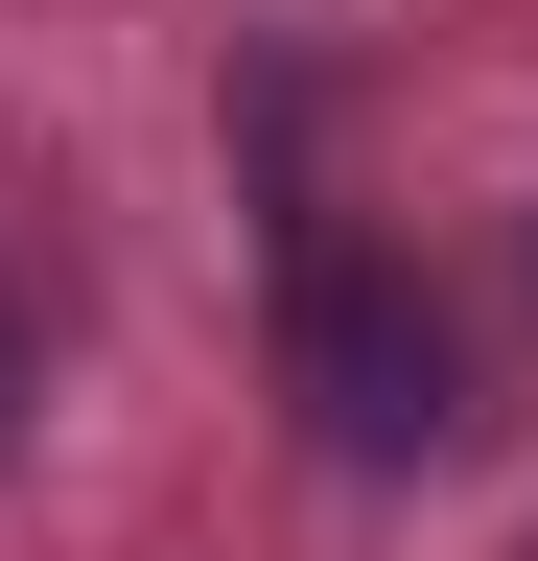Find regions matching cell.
Segmentation results:
<instances>
[{
  "label": "cell",
  "instance_id": "cell-1",
  "mask_svg": "<svg viewBox=\"0 0 538 561\" xmlns=\"http://www.w3.org/2000/svg\"><path fill=\"white\" fill-rule=\"evenodd\" d=\"M282 398H305L328 468H422L445 421H468V351H445V305H422V257H305V305H282Z\"/></svg>",
  "mask_w": 538,
  "mask_h": 561
},
{
  "label": "cell",
  "instance_id": "cell-2",
  "mask_svg": "<svg viewBox=\"0 0 538 561\" xmlns=\"http://www.w3.org/2000/svg\"><path fill=\"white\" fill-rule=\"evenodd\" d=\"M0 421H24V305H0Z\"/></svg>",
  "mask_w": 538,
  "mask_h": 561
}]
</instances>
